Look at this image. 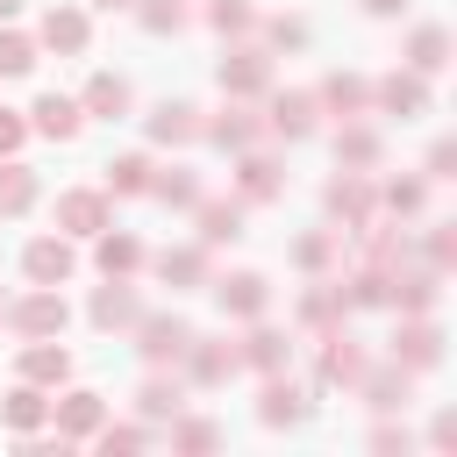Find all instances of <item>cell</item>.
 Wrapping results in <instances>:
<instances>
[{"instance_id":"cell-1","label":"cell","mask_w":457,"mask_h":457,"mask_svg":"<svg viewBox=\"0 0 457 457\" xmlns=\"http://www.w3.org/2000/svg\"><path fill=\"white\" fill-rule=\"evenodd\" d=\"M186 343H193V328H186L179 314H136V350H143L150 371H157V364H179Z\"/></svg>"},{"instance_id":"cell-2","label":"cell","mask_w":457,"mask_h":457,"mask_svg":"<svg viewBox=\"0 0 457 457\" xmlns=\"http://www.w3.org/2000/svg\"><path fill=\"white\" fill-rule=\"evenodd\" d=\"M214 79H221V93H228V100L271 93V57H264V50H250V43H236V50L214 64Z\"/></svg>"},{"instance_id":"cell-3","label":"cell","mask_w":457,"mask_h":457,"mask_svg":"<svg viewBox=\"0 0 457 457\" xmlns=\"http://www.w3.org/2000/svg\"><path fill=\"white\" fill-rule=\"evenodd\" d=\"M7 321H14V328L36 343V336H64L71 307H64V293H57V286H36L29 300H14V307H7Z\"/></svg>"},{"instance_id":"cell-4","label":"cell","mask_w":457,"mask_h":457,"mask_svg":"<svg viewBox=\"0 0 457 457\" xmlns=\"http://www.w3.org/2000/svg\"><path fill=\"white\" fill-rule=\"evenodd\" d=\"M214 300H221V314L257 321L271 307V286H264V271H228V278H214Z\"/></svg>"},{"instance_id":"cell-5","label":"cell","mask_w":457,"mask_h":457,"mask_svg":"<svg viewBox=\"0 0 457 457\" xmlns=\"http://www.w3.org/2000/svg\"><path fill=\"white\" fill-rule=\"evenodd\" d=\"M436 357H443V328H436L428 314L400 321V336H393V364H400V371H428Z\"/></svg>"},{"instance_id":"cell-6","label":"cell","mask_w":457,"mask_h":457,"mask_svg":"<svg viewBox=\"0 0 457 457\" xmlns=\"http://www.w3.org/2000/svg\"><path fill=\"white\" fill-rule=\"evenodd\" d=\"M114 214H107V193H93V186H79V193H64L57 200V236H100Z\"/></svg>"},{"instance_id":"cell-7","label":"cell","mask_w":457,"mask_h":457,"mask_svg":"<svg viewBox=\"0 0 457 457\" xmlns=\"http://www.w3.org/2000/svg\"><path fill=\"white\" fill-rule=\"evenodd\" d=\"M371 107H378V114H400V121H407V114H421V107H428L421 71H386V79L371 86Z\"/></svg>"},{"instance_id":"cell-8","label":"cell","mask_w":457,"mask_h":457,"mask_svg":"<svg viewBox=\"0 0 457 457\" xmlns=\"http://www.w3.org/2000/svg\"><path fill=\"white\" fill-rule=\"evenodd\" d=\"M71 264H79V257H71V243H64V236H36V243L21 250V271H29L36 286H64V278H71Z\"/></svg>"},{"instance_id":"cell-9","label":"cell","mask_w":457,"mask_h":457,"mask_svg":"<svg viewBox=\"0 0 457 457\" xmlns=\"http://www.w3.org/2000/svg\"><path fill=\"white\" fill-rule=\"evenodd\" d=\"M357 371H364V350L343 336V321L321 328V386H357Z\"/></svg>"},{"instance_id":"cell-10","label":"cell","mask_w":457,"mask_h":457,"mask_svg":"<svg viewBox=\"0 0 457 457\" xmlns=\"http://www.w3.org/2000/svg\"><path fill=\"white\" fill-rule=\"evenodd\" d=\"M179 364H186V378H193V386H221V378L236 371V350H228V343H207V336H193Z\"/></svg>"},{"instance_id":"cell-11","label":"cell","mask_w":457,"mask_h":457,"mask_svg":"<svg viewBox=\"0 0 457 457\" xmlns=\"http://www.w3.org/2000/svg\"><path fill=\"white\" fill-rule=\"evenodd\" d=\"M21 378H29V386H64V378H71V350L50 343V336H36V343L21 350Z\"/></svg>"},{"instance_id":"cell-12","label":"cell","mask_w":457,"mask_h":457,"mask_svg":"<svg viewBox=\"0 0 457 457\" xmlns=\"http://www.w3.org/2000/svg\"><path fill=\"white\" fill-rule=\"evenodd\" d=\"M300 414H307V400H300V386L271 371V378H264V393H257V421H264V428H293Z\"/></svg>"},{"instance_id":"cell-13","label":"cell","mask_w":457,"mask_h":457,"mask_svg":"<svg viewBox=\"0 0 457 457\" xmlns=\"http://www.w3.org/2000/svg\"><path fill=\"white\" fill-rule=\"evenodd\" d=\"M50 414H57V436H64V443H86V436H93V428L107 421L100 393H64V400H57Z\"/></svg>"},{"instance_id":"cell-14","label":"cell","mask_w":457,"mask_h":457,"mask_svg":"<svg viewBox=\"0 0 457 457\" xmlns=\"http://www.w3.org/2000/svg\"><path fill=\"white\" fill-rule=\"evenodd\" d=\"M314 100H321L328 114H343V121H350V114H364V107H371V86H364L357 71H328V79L314 86Z\"/></svg>"},{"instance_id":"cell-15","label":"cell","mask_w":457,"mask_h":457,"mask_svg":"<svg viewBox=\"0 0 457 457\" xmlns=\"http://www.w3.org/2000/svg\"><path fill=\"white\" fill-rule=\"evenodd\" d=\"M314 114H321V100H314V93H271L264 129H271V136H307V129H314Z\"/></svg>"},{"instance_id":"cell-16","label":"cell","mask_w":457,"mask_h":457,"mask_svg":"<svg viewBox=\"0 0 457 457\" xmlns=\"http://www.w3.org/2000/svg\"><path fill=\"white\" fill-rule=\"evenodd\" d=\"M278 186H286V179H278V157H264V150L250 143L243 164H236V193H243V200H278Z\"/></svg>"},{"instance_id":"cell-17","label":"cell","mask_w":457,"mask_h":457,"mask_svg":"<svg viewBox=\"0 0 457 457\" xmlns=\"http://www.w3.org/2000/svg\"><path fill=\"white\" fill-rule=\"evenodd\" d=\"M328 214H336L343 228H364V221H371V186H364V171H343V179L328 186Z\"/></svg>"},{"instance_id":"cell-18","label":"cell","mask_w":457,"mask_h":457,"mask_svg":"<svg viewBox=\"0 0 457 457\" xmlns=\"http://www.w3.org/2000/svg\"><path fill=\"white\" fill-rule=\"evenodd\" d=\"M200 207V250H221L243 236V200H193Z\"/></svg>"},{"instance_id":"cell-19","label":"cell","mask_w":457,"mask_h":457,"mask_svg":"<svg viewBox=\"0 0 457 457\" xmlns=\"http://www.w3.org/2000/svg\"><path fill=\"white\" fill-rule=\"evenodd\" d=\"M407 378H414V371H400V364H378V371L364 364V371H357V393H364V407L393 414V407L407 400Z\"/></svg>"},{"instance_id":"cell-20","label":"cell","mask_w":457,"mask_h":457,"mask_svg":"<svg viewBox=\"0 0 457 457\" xmlns=\"http://www.w3.org/2000/svg\"><path fill=\"white\" fill-rule=\"evenodd\" d=\"M79 121H86V107H79V100H64V93H43V100H36V136L71 143V136H79Z\"/></svg>"},{"instance_id":"cell-21","label":"cell","mask_w":457,"mask_h":457,"mask_svg":"<svg viewBox=\"0 0 457 457\" xmlns=\"http://www.w3.org/2000/svg\"><path fill=\"white\" fill-rule=\"evenodd\" d=\"M86 314H93V328H136V314H143V307H136V293H129L121 278H107V286L93 293V307H86Z\"/></svg>"},{"instance_id":"cell-22","label":"cell","mask_w":457,"mask_h":457,"mask_svg":"<svg viewBox=\"0 0 457 457\" xmlns=\"http://www.w3.org/2000/svg\"><path fill=\"white\" fill-rule=\"evenodd\" d=\"M79 107H86V114H100V121L129 114V79H114V71H93V79H86V93H79Z\"/></svg>"},{"instance_id":"cell-23","label":"cell","mask_w":457,"mask_h":457,"mask_svg":"<svg viewBox=\"0 0 457 457\" xmlns=\"http://www.w3.org/2000/svg\"><path fill=\"white\" fill-rule=\"evenodd\" d=\"M193 136H200V107L164 100V107L150 114V143H193Z\"/></svg>"},{"instance_id":"cell-24","label":"cell","mask_w":457,"mask_h":457,"mask_svg":"<svg viewBox=\"0 0 457 457\" xmlns=\"http://www.w3.org/2000/svg\"><path fill=\"white\" fill-rule=\"evenodd\" d=\"M200 136H214L221 150H250V143L264 136V121H257V114H243V107H228V114H214V121H200Z\"/></svg>"},{"instance_id":"cell-25","label":"cell","mask_w":457,"mask_h":457,"mask_svg":"<svg viewBox=\"0 0 457 457\" xmlns=\"http://www.w3.org/2000/svg\"><path fill=\"white\" fill-rule=\"evenodd\" d=\"M157 278H164L171 293L207 286V250H164V257H157Z\"/></svg>"},{"instance_id":"cell-26","label":"cell","mask_w":457,"mask_h":457,"mask_svg":"<svg viewBox=\"0 0 457 457\" xmlns=\"http://www.w3.org/2000/svg\"><path fill=\"white\" fill-rule=\"evenodd\" d=\"M136 407H143V421H171V414L186 407V386H179V378H164V364H157V378H143Z\"/></svg>"},{"instance_id":"cell-27","label":"cell","mask_w":457,"mask_h":457,"mask_svg":"<svg viewBox=\"0 0 457 457\" xmlns=\"http://www.w3.org/2000/svg\"><path fill=\"white\" fill-rule=\"evenodd\" d=\"M43 43L64 50V57H79V50H86V14H79V7H50V14H43Z\"/></svg>"},{"instance_id":"cell-28","label":"cell","mask_w":457,"mask_h":457,"mask_svg":"<svg viewBox=\"0 0 457 457\" xmlns=\"http://www.w3.org/2000/svg\"><path fill=\"white\" fill-rule=\"evenodd\" d=\"M286 357H293V343H286L278 328H250V336H243V350H236V364H257V371H278Z\"/></svg>"},{"instance_id":"cell-29","label":"cell","mask_w":457,"mask_h":457,"mask_svg":"<svg viewBox=\"0 0 457 457\" xmlns=\"http://www.w3.org/2000/svg\"><path fill=\"white\" fill-rule=\"evenodd\" d=\"M336 164H350V171L378 164V136H371L364 121H343V129H336Z\"/></svg>"},{"instance_id":"cell-30","label":"cell","mask_w":457,"mask_h":457,"mask_svg":"<svg viewBox=\"0 0 457 457\" xmlns=\"http://www.w3.org/2000/svg\"><path fill=\"white\" fill-rule=\"evenodd\" d=\"M107 193H114V200H136V193H150V157H143V150L114 157V164H107Z\"/></svg>"},{"instance_id":"cell-31","label":"cell","mask_w":457,"mask_h":457,"mask_svg":"<svg viewBox=\"0 0 457 457\" xmlns=\"http://www.w3.org/2000/svg\"><path fill=\"white\" fill-rule=\"evenodd\" d=\"M136 264H143V243L121 236V228H100V271H107V278H129Z\"/></svg>"},{"instance_id":"cell-32","label":"cell","mask_w":457,"mask_h":457,"mask_svg":"<svg viewBox=\"0 0 457 457\" xmlns=\"http://www.w3.org/2000/svg\"><path fill=\"white\" fill-rule=\"evenodd\" d=\"M29 207H36V171L7 157L0 164V214H29Z\"/></svg>"},{"instance_id":"cell-33","label":"cell","mask_w":457,"mask_h":457,"mask_svg":"<svg viewBox=\"0 0 457 457\" xmlns=\"http://www.w3.org/2000/svg\"><path fill=\"white\" fill-rule=\"evenodd\" d=\"M343 314H350V307H343L336 286H307V293H300V321H307V328H336Z\"/></svg>"},{"instance_id":"cell-34","label":"cell","mask_w":457,"mask_h":457,"mask_svg":"<svg viewBox=\"0 0 457 457\" xmlns=\"http://www.w3.org/2000/svg\"><path fill=\"white\" fill-rule=\"evenodd\" d=\"M443 57H450V36L428 21V29H414V43H407V71H443Z\"/></svg>"},{"instance_id":"cell-35","label":"cell","mask_w":457,"mask_h":457,"mask_svg":"<svg viewBox=\"0 0 457 457\" xmlns=\"http://www.w3.org/2000/svg\"><path fill=\"white\" fill-rule=\"evenodd\" d=\"M0 414H7V428H14V436H21V428H36V421H43V414H50V400H43V393H36V386H14V393H7V407H0Z\"/></svg>"},{"instance_id":"cell-36","label":"cell","mask_w":457,"mask_h":457,"mask_svg":"<svg viewBox=\"0 0 457 457\" xmlns=\"http://www.w3.org/2000/svg\"><path fill=\"white\" fill-rule=\"evenodd\" d=\"M150 193H157L164 207H193V200H200V179H193V171H150Z\"/></svg>"},{"instance_id":"cell-37","label":"cell","mask_w":457,"mask_h":457,"mask_svg":"<svg viewBox=\"0 0 457 457\" xmlns=\"http://www.w3.org/2000/svg\"><path fill=\"white\" fill-rule=\"evenodd\" d=\"M207 21H214L221 36H250V29H257V7H250V0H207Z\"/></svg>"},{"instance_id":"cell-38","label":"cell","mask_w":457,"mask_h":457,"mask_svg":"<svg viewBox=\"0 0 457 457\" xmlns=\"http://www.w3.org/2000/svg\"><path fill=\"white\" fill-rule=\"evenodd\" d=\"M136 14H143L150 36H179L186 29V0H136Z\"/></svg>"},{"instance_id":"cell-39","label":"cell","mask_w":457,"mask_h":457,"mask_svg":"<svg viewBox=\"0 0 457 457\" xmlns=\"http://www.w3.org/2000/svg\"><path fill=\"white\" fill-rule=\"evenodd\" d=\"M29 64H36V43L21 29H0V79H21Z\"/></svg>"},{"instance_id":"cell-40","label":"cell","mask_w":457,"mask_h":457,"mask_svg":"<svg viewBox=\"0 0 457 457\" xmlns=\"http://www.w3.org/2000/svg\"><path fill=\"white\" fill-rule=\"evenodd\" d=\"M336 243H343V236H300V243H293V264H300V271H328Z\"/></svg>"},{"instance_id":"cell-41","label":"cell","mask_w":457,"mask_h":457,"mask_svg":"<svg viewBox=\"0 0 457 457\" xmlns=\"http://www.w3.org/2000/svg\"><path fill=\"white\" fill-rule=\"evenodd\" d=\"M171 443H179V450H214L221 428H214V421H179V414H171Z\"/></svg>"},{"instance_id":"cell-42","label":"cell","mask_w":457,"mask_h":457,"mask_svg":"<svg viewBox=\"0 0 457 457\" xmlns=\"http://www.w3.org/2000/svg\"><path fill=\"white\" fill-rule=\"evenodd\" d=\"M264 43H278V50H300V43H307V21H293V14H271V21H264Z\"/></svg>"},{"instance_id":"cell-43","label":"cell","mask_w":457,"mask_h":457,"mask_svg":"<svg viewBox=\"0 0 457 457\" xmlns=\"http://www.w3.org/2000/svg\"><path fill=\"white\" fill-rule=\"evenodd\" d=\"M386 207L393 214H421V179H393L386 186Z\"/></svg>"},{"instance_id":"cell-44","label":"cell","mask_w":457,"mask_h":457,"mask_svg":"<svg viewBox=\"0 0 457 457\" xmlns=\"http://www.w3.org/2000/svg\"><path fill=\"white\" fill-rule=\"evenodd\" d=\"M428 264H436V271H450V264H457V236H450V221H436V228H428Z\"/></svg>"},{"instance_id":"cell-45","label":"cell","mask_w":457,"mask_h":457,"mask_svg":"<svg viewBox=\"0 0 457 457\" xmlns=\"http://www.w3.org/2000/svg\"><path fill=\"white\" fill-rule=\"evenodd\" d=\"M93 436H100V450H143V443H150L143 428H114V421H100Z\"/></svg>"},{"instance_id":"cell-46","label":"cell","mask_w":457,"mask_h":457,"mask_svg":"<svg viewBox=\"0 0 457 457\" xmlns=\"http://www.w3.org/2000/svg\"><path fill=\"white\" fill-rule=\"evenodd\" d=\"M21 136H29V121L0 107V157H14V150H21Z\"/></svg>"},{"instance_id":"cell-47","label":"cell","mask_w":457,"mask_h":457,"mask_svg":"<svg viewBox=\"0 0 457 457\" xmlns=\"http://www.w3.org/2000/svg\"><path fill=\"white\" fill-rule=\"evenodd\" d=\"M450 164H457V150H450V143H436V150H428V179H450Z\"/></svg>"},{"instance_id":"cell-48","label":"cell","mask_w":457,"mask_h":457,"mask_svg":"<svg viewBox=\"0 0 457 457\" xmlns=\"http://www.w3.org/2000/svg\"><path fill=\"white\" fill-rule=\"evenodd\" d=\"M428 443H436V450H450V443H457V414H436V428H428Z\"/></svg>"},{"instance_id":"cell-49","label":"cell","mask_w":457,"mask_h":457,"mask_svg":"<svg viewBox=\"0 0 457 457\" xmlns=\"http://www.w3.org/2000/svg\"><path fill=\"white\" fill-rule=\"evenodd\" d=\"M364 7H371V14H400L407 0H364Z\"/></svg>"},{"instance_id":"cell-50","label":"cell","mask_w":457,"mask_h":457,"mask_svg":"<svg viewBox=\"0 0 457 457\" xmlns=\"http://www.w3.org/2000/svg\"><path fill=\"white\" fill-rule=\"evenodd\" d=\"M14 14H21V0H0V21H14Z\"/></svg>"},{"instance_id":"cell-51","label":"cell","mask_w":457,"mask_h":457,"mask_svg":"<svg viewBox=\"0 0 457 457\" xmlns=\"http://www.w3.org/2000/svg\"><path fill=\"white\" fill-rule=\"evenodd\" d=\"M100 7H107V14H114V7H136V0H100Z\"/></svg>"},{"instance_id":"cell-52","label":"cell","mask_w":457,"mask_h":457,"mask_svg":"<svg viewBox=\"0 0 457 457\" xmlns=\"http://www.w3.org/2000/svg\"><path fill=\"white\" fill-rule=\"evenodd\" d=\"M0 321H7V307H0Z\"/></svg>"}]
</instances>
